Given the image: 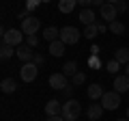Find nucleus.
I'll use <instances>...</instances> for the list:
<instances>
[{
    "mask_svg": "<svg viewBox=\"0 0 129 121\" xmlns=\"http://www.w3.org/2000/svg\"><path fill=\"white\" fill-rule=\"evenodd\" d=\"M80 115H82V104L78 99H67L62 104V117L67 121H75Z\"/></svg>",
    "mask_w": 129,
    "mask_h": 121,
    "instance_id": "1",
    "label": "nucleus"
},
{
    "mask_svg": "<svg viewBox=\"0 0 129 121\" xmlns=\"http://www.w3.org/2000/svg\"><path fill=\"white\" fill-rule=\"evenodd\" d=\"M22 39H24V33H22V30H17V28L2 30V43H7V46L19 48V46H22Z\"/></svg>",
    "mask_w": 129,
    "mask_h": 121,
    "instance_id": "2",
    "label": "nucleus"
},
{
    "mask_svg": "<svg viewBox=\"0 0 129 121\" xmlns=\"http://www.w3.org/2000/svg\"><path fill=\"white\" fill-rule=\"evenodd\" d=\"M80 37H82V33H80L75 26H64V28H60V41H64L67 46L78 43Z\"/></svg>",
    "mask_w": 129,
    "mask_h": 121,
    "instance_id": "3",
    "label": "nucleus"
},
{
    "mask_svg": "<svg viewBox=\"0 0 129 121\" xmlns=\"http://www.w3.org/2000/svg\"><path fill=\"white\" fill-rule=\"evenodd\" d=\"M99 104H101L106 110H116V108L120 106V93H116V91H106Z\"/></svg>",
    "mask_w": 129,
    "mask_h": 121,
    "instance_id": "4",
    "label": "nucleus"
},
{
    "mask_svg": "<svg viewBox=\"0 0 129 121\" xmlns=\"http://www.w3.org/2000/svg\"><path fill=\"white\" fill-rule=\"evenodd\" d=\"M37 74H39V67L35 65V63H24L22 67H19V78L24 80V82H32V80L37 78Z\"/></svg>",
    "mask_w": 129,
    "mask_h": 121,
    "instance_id": "5",
    "label": "nucleus"
},
{
    "mask_svg": "<svg viewBox=\"0 0 129 121\" xmlns=\"http://www.w3.org/2000/svg\"><path fill=\"white\" fill-rule=\"evenodd\" d=\"M39 28H41V22H39V17H32V15H28L26 19L22 22V33L26 35H37Z\"/></svg>",
    "mask_w": 129,
    "mask_h": 121,
    "instance_id": "6",
    "label": "nucleus"
},
{
    "mask_svg": "<svg viewBox=\"0 0 129 121\" xmlns=\"http://www.w3.org/2000/svg\"><path fill=\"white\" fill-rule=\"evenodd\" d=\"M50 87L56 89V91H62V89L69 87V78H67L62 71H56V74L50 76Z\"/></svg>",
    "mask_w": 129,
    "mask_h": 121,
    "instance_id": "7",
    "label": "nucleus"
},
{
    "mask_svg": "<svg viewBox=\"0 0 129 121\" xmlns=\"http://www.w3.org/2000/svg\"><path fill=\"white\" fill-rule=\"evenodd\" d=\"M99 13H101V17H103V22H108V24H112L116 19V5H110V2H106V5L99 9Z\"/></svg>",
    "mask_w": 129,
    "mask_h": 121,
    "instance_id": "8",
    "label": "nucleus"
},
{
    "mask_svg": "<svg viewBox=\"0 0 129 121\" xmlns=\"http://www.w3.org/2000/svg\"><path fill=\"white\" fill-rule=\"evenodd\" d=\"M112 87H114L116 93H127L129 91V76H116Z\"/></svg>",
    "mask_w": 129,
    "mask_h": 121,
    "instance_id": "9",
    "label": "nucleus"
},
{
    "mask_svg": "<svg viewBox=\"0 0 129 121\" xmlns=\"http://www.w3.org/2000/svg\"><path fill=\"white\" fill-rule=\"evenodd\" d=\"M45 115L47 117H56V115H62V104L58 99H50L45 104Z\"/></svg>",
    "mask_w": 129,
    "mask_h": 121,
    "instance_id": "10",
    "label": "nucleus"
},
{
    "mask_svg": "<svg viewBox=\"0 0 129 121\" xmlns=\"http://www.w3.org/2000/svg\"><path fill=\"white\" fill-rule=\"evenodd\" d=\"M103 110H106V108H103L101 104H90L88 110H86V115H88V119H90V121H99V119H101V115H103Z\"/></svg>",
    "mask_w": 129,
    "mask_h": 121,
    "instance_id": "11",
    "label": "nucleus"
},
{
    "mask_svg": "<svg viewBox=\"0 0 129 121\" xmlns=\"http://www.w3.org/2000/svg\"><path fill=\"white\" fill-rule=\"evenodd\" d=\"M15 50H17V56L24 61V63H30V61L35 58V52H30V46H28V43H22V46L15 48Z\"/></svg>",
    "mask_w": 129,
    "mask_h": 121,
    "instance_id": "12",
    "label": "nucleus"
},
{
    "mask_svg": "<svg viewBox=\"0 0 129 121\" xmlns=\"http://www.w3.org/2000/svg\"><path fill=\"white\" fill-rule=\"evenodd\" d=\"M78 19L84 24V26L97 24V22H95V11H92V9H82V11H80V15H78Z\"/></svg>",
    "mask_w": 129,
    "mask_h": 121,
    "instance_id": "13",
    "label": "nucleus"
},
{
    "mask_svg": "<svg viewBox=\"0 0 129 121\" xmlns=\"http://www.w3.org/2000/svg\"><path fill=\"white\" fill-rule=\"evenodd\" d=\"M64 46H67L64 41H60V39H56V41H52V43H50V48H47V52H50L52 56H56V58H58V56H62V54H64Z\"/></svg>",
    "mask_w": 129,
    "mask_h": 121,
    "instance_id": "14",
    "label": "nucleus"
},
{
    "mask_svg": "<svg viewBox=\"0 0 129 121\" xmlns=\"http://www.w3.org/2000/svg\"><path fill=\"white\" fill-rule=\"evenodd\" d=\"M0 91L5 95H9V93H15L17 91V82H15L13 78H5L2 82H0Z\"/></svg>",
    "mask_w": 129,
    "mask_h": 121,
    "instance_id": "15",
    "label": "nucleus"
},
{
    "mask_svg": "<svg viewBox=\"0 0 129 121\" xmlns=\"http://www.w3.org/2000/svg\"><path fill=\"white\" fill-rule=\"evenodd\" d=\"M43 39H45L47 43H52V41H56V39H60V28L47 26L45 30H43Z\"/></svg>",
    "mask_w": 129,
    "mask_h": 121,
    "instance_id": "16",
    "label": "nucleus"
},
{
    "mask_svg": "<svg viewBox=\"0 0 129 121\" xmlns=\"http://www.w3.org/2000/svg\"><path fill=\"white\" fill-rule=\"evenodd\" d=\"M86 93H88V97H90V99H101L106 91H103V87H101L99 82H95V84H90V87H88Z\"/></svg>",
    "mask_w": 129,
    "mask_h": 121,
    "instance_id": "17",
    "label": "nucleus"
},
{
    "mask_svg": "<svg viewBox=\"0 0 129 121\" xmlns=\"http://www.w3.org/2000/svg\"><path fill=\"white\" fill-rule=\"evenodd\" d=\"M78 5V0H58V11L60 13H71Z\"/></svg>",
    "mask_w": 129,
    "mask_h": 121,
    "instance_id": "18",
    "label": "nucleus"
},
{
    "mask_svg": "<svg viewBox=\"0 0 129 121\" xmlns=\"http://www.w3.org/2000/svg\"><path fill=\"white\" fill-rule=\"evenodd\" d=\"M62 74L67 76V78H73V76L78 74V63H75V61H67L64 67H62Z\"/></svg>",
    "mask_w": 129,
    "mask_h": 121,
    "instance_id": "19",
    "label": "nucleus"
},
{
    "mask_svg": "<svg viewBox=\"0 0 129 121\" xmlns=\"http://www.w3.org/2000/svg\"><path fill=\"white\" fill-rule=\"evenodd\" d=\"M116 61H118L120 65H129V50L127 48H118L116 50V56H114Z\"/></svg>",
    "mask_w": 129,
    "mask_h": 121,
    "instance_id": "20",
    "label": "nucleus"
},
{
    "mask_svg": "<svg viewBox=\"0 0 129 121\" xmlns=\"http://www.w3.org/2000/svg\"><path fill=\"white\" fill-rule=\"evenodd\" d=\"M108 26H110V33H112V35H116V37H118V35H123L125 30H127V28H125V24H123V22H118V19H114V22L108 24Z\"/></svg>",
    "mask_w": 129,
    "mask_h": 121,
    "instance_id": "21",
    "label": "nucleus"
},
{
    "mask_svg": "<svg viewBox=\"0 0 129 121\" xmlns=\"http://www.w3.org/2000/svg\"><path fill=\"white\" fill-rule=\"evenodd\" d=\"M13 54H17V50H13V46L2 43V48H0V58H2V61H9Z\"/></svg>",
    "mask_w": 129,
    "mask_h": 121,
    "instance_id": "22",
    "label": "nucleus"
},
{
    "mask_svg": "<svg viewBox=\"0 0 129 121\" xmlns=\"http://www.w3.org/2000/svg\"><path fill=\"white\" fill-rule=\"evenodd\" d=\"M82 35H84L86 39H95L97 35H99V28H97V24H90V26H86Z\"/></svg>",
    "mask_w": 129,
    "mask_h": 121,
    "instance_id": "23",
    "label": "nucleus"
},
{
    "mask_svg": "<svg viewBox=\"0 0 129 121\" xmlns=\"http://www.w3.org/2000/svg\"><path fill=\"white\" fill-rule=\"evenodd\" d=\"M106 69L110 71V74H114V76H118V69H120V63H118V61H116V58H112L110 63H108V65H106Z\"/></svg>",
    "mask_w": 129,
    "mask_h": 121,
    "instance_id": "24",
    "label": "nucleus"
},
{
    "mask_svg": "<svg viewBox=\"0 0 129 121\" xmlns=\"http://www.w3.org/2000/svg\"><path fill=\"white\" fill-rule=\"evenodd\" d=\"M84 82H86V74H84V71H78V74L71 78V84H73V87H80V84H84Z\"/></svg>",
    "mask_w": 129,
    "mask_h": 121,
    "instance_id": "25",
    "label": "nucleus"
},
{
    "mask_svg": "<svg viewBox=\"0 0 129 121\" xmlns=\"http://www.w3.org/2000/svg\"><path fill=\"white\" fill-rule=\"evenodd\" d=\"M39 2H41V0H26V11H28V13L35 11V9L39 7Z\"/></svg>",
    "mask_w": 129,
    "mask_h": 121,
    "instance_id": "26",
    "label": "nucleus"
},
{
    "mask_svg": "<svg viewBox=\"0 0 129 121\" xmlns=\"http://www.w3.org/2000/svg\"><path fill=\"white\" fill-rule=\"evenodd\" d=\"M116 11H118V13H125V11H129V5L125 0H118V2H116Z\"/></svg>",
    "mask_w": 129,
    "mask_h": 121,
    "instance_id": "27",
    "label": "nucleus"
},
{
    "mask_svg": "<svg viewBox=\"0 0 129 121\" xmlns=\"http://www.w3.org/2000/svg\"><path fill=\"white\" fill-rule=\"evenodd\" d=\"M26 43H28L30 48H35V46L39 43V37H37V35H28V37H26Z\"/></svg>",
    "mask_w": 129,
    "mask_h": 121,
    "instance_id": "28",
    "label": "nucleus"
},
{
    "mask_svg": "<svg viewBox=\"0 0 129 121\" xmlns=\"http://www.w3.org/2000/svg\"><path fill=\"white\" fill-rule=\"evenodd\" d=\"M88 65H90V67H97V69H101V61H99V56H90Z\"/></svg>",
    "mask_w": 129,
    "mask_h": 121,
    "instance_id": "29",
    "label": "nucleus"
},
{
    "mask_svg": "<svg viewBox=\"0 0 129 121\" xmlns=\"http://www.w3.org/2000/svg\"><path fill=\"white\" fill-rule=\"evenodd\" d=\"M43 61H45V56H43V54H35V58H32V63H35L37 67H41V65H43Z\"/></svg>",
    "mask_w": 129,
    "mask_h": 121,
    "instance_id": "30",
    "label": "nucleus"
},
{
    "mask_svg": "<svg viewBox=\"0 0 129 121\" xmlns=\"http://www.w3.org/2000/svg\"><path fill=\"white\" fill-rule=\"evenodd\" d=\"M97 28H99V33H106V30H110V26H108L106 22H97Z\"/></svg>",
    "mask_w": 129,
    "mask_h": 121,
    "instance_id": "31",
    "label": "nucleus"
},
{
    "mask_svg": "<svg viewBox=\"0 0 129 121\" xmlns=\"http://www.w3.org/2000/svg\"><path fill=\"white\" fill-rule=\"evenodd\" d=\"M62 93H64V97H69V99H71V95H73V87L69 84L67 89H62Z\"/></svg>",
    "mask_w": 129,
    "mask_h": 121,
    "instance_id": "32",
    "label": "nucleus"
},
{
    "mask_svg": "<svg viewBox=\"0 0 129 121\" xmlns=\"http://www.w3.org/2000/svg\"><path fill=\"white\" fill-rule=\"evenodd\" d=\"M78 5L82 9H88V5H92V0H78Z\"/></svg>",
    "mask_w": 129,
    "mask_h": 121,
    "instance_id": "33",
    "label": "nucleus"
},
{
    "mask_svg": "<svg viewBox=\"0 0 129 121\" xmlns=\"http://www.w3.org/2000/svg\"><path fill=\"white\" fill-rule=\"evenodd\" d=\"M47 121H67L62 115H56V117H47Z\"/></svg>",
    "mask_w": 129,
    "mask_h": 121,
    "instance_id": "34",
    "label": "nucleus"
},
{
    "mask_svg": "<svg viewBox=\"0 0 129 121\" xmlns=\"http://www.w3.org/2000/svg\"><path fill=\"white\" fill-rule=\"evenodd\" d=\"M103 5H106V0H92V7H99V9H101Z\"/></svg>",
    "mask_w": 129,
    "mask_h": 121,
    "instance_id": "35",
    "label": "nucleus"
},
{
    "mask_svg": "<svg viewBox=\"0 0 129 121\" xmlns=\"http://www.w3.org/2000/svg\"><path fill=\"white\" fill-rule=\"evenodd\" d=\"M90 54H92V56H99V48L92 46V48H90Z\"/></svg>",
    "mask_w": 129,
    "mask_h": 121,
    "instance_id": "36",
    "label": "nucleus"
},
{
    "mask_svg": "<svg viewBox=\"0 0 129 121\" xmlns=\"http://www.w3.org/2000/svg\"><path fill=\"white\" fill-rule=\"evenodd\" d=\"M106 2H110V5H116V2H118V0H106Z\"/></svg>",
    "mask_w": 129,
    "mask_h": 121,
    "instance_id": "37",
    "label": "nucleus"
},
{
    "mask_svg": "<svg viewBox=\"0 0 129 121\" xmlns=\"http://www.w3.org/2000/svg\"><path fill=\"white\" fill-rule=\"evenodd\" d=\"M116 121H129V119H127V117H125V119H116Z\"/></svg>",
    "mask_w": 129,
    "mask_h": 121,
    "instance_id": "38",
    "label": "nucleus"
},
{
    "mask_svg": "<svg viewBox=\"0 0 129 121\" xmlns=\"http://www.w3.org/2000/svg\"><path fill=\"white\" fill-rule=\"evenodd\" d=\"M125 76H129V65H127V74H125Z\"/></svg>",
    "mask_w": 129,
    "mask_h": 121,
    "instance_id": "39",
    "label": "nucleus"
},
{
    "mask_svg": "<svg viewBox=\"0 0 129 121\" xmlns=\"http://www.w3.org/2000/svg\"><path fill=\"white\" fill-rule=\"evenodd\" d=\"M127 119H129V108H127Z\"/></svg>",
    "mask_w": 129,
    "mask_h": 121,
    "instance_id": "40",
    "label": "nucleus"
},
{
    "mask_svg": "<svg viewBox=\"0 0 129 121\" xmlns=\"http://www.w3.org/2000/svg\"><path fill=\"white\" fill-rule=\"evenodd\" d=\"M127 13H129V11H127Z\"/></svg>",
    "mask_w": 129,
    "mask_h": 121,
    "instance_id": "41",
    "label": "nucleus"
}]
</instances>
